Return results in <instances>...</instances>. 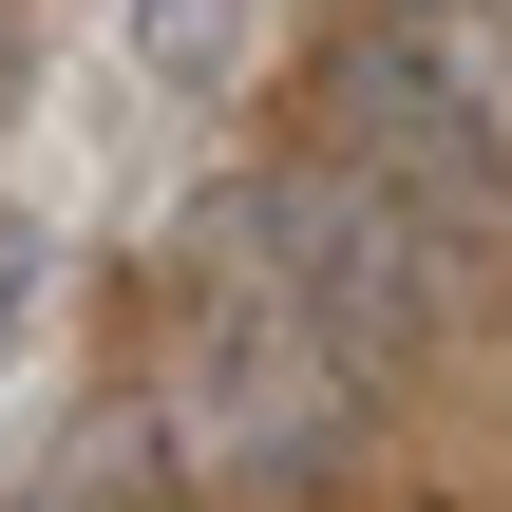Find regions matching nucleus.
<instances>
[{"instance_id":"nucleus-4","label":"nucleus","mask_w":512,"mask_h":512,"mask_svg":"<svg viewBox=\"0 0 512 512\" xmlns=\"http://www.w3.org/2000/svg\"><path fill=\"white\" fill-rule=\"evenodd\" d=\"M19 512H190V475H171L152 418H76V437L19 475Z\"/></svg>"},{"instance_id":"nucleus-1","label":"nucleus","mask_w":512,"mask_h":512,"mask_svg":"<svg viewBox=\"0 0 512 512\" xmlns=\"http://www.w3.org/2000/svg\"><path fill=\"white\" fill-rule=\"evenodd\" d=\"M361 361L285 304V266L247 247V209L209 190L171 228V285H152V437L190 494H323L342 437H361Z\"/></svg>"},{"instance_id":"nucleus-5","label":"nucleus","mask_w":512,"mask_h":512,"mask_svg":"<svg viewBox=\"0 0 512 512\" xmlns=\"http://www.w3.org/2000/svg\"><path fill=\"white\" fill-rule=\"evenodd\" d=\"M247 38H266V0H133V76H152V95H190V114L247 76Z\"/></svg>"},{"instance_id":"nucleus-3","label":"nucleus","mask_w":512,"mask_h":512,"mask_svg":"<svg viewBox=\"0 0 512 512\" xmlns=\"http://www.w3.org/2000/svg\"><path fill=\"white\" fill-rule=\"evenodd\" d=\"M323 152H361L437 228H494L512 209V19L494 0H380L323 57Z\"/></svg>"},{"instance_id":"nucleus-2","label":"nucleus","mask_w":512,"mask_h":512,"mask_svg":"<svg viewBox=\"0 0 512 512\" xmlns=\"http://www.w3.org/2000/svg\"><path fill=\"white\" fill-rule=\"evenodd\" d=\"M228 209H247V247L285 266V304L361 361V380H399L456 304H475V228H437L418 190H380L361 152H266V171H228Z\"/></svg>"},{"instance_id":"nucleus-6","label":"nucleus","mask_w":512,"mask_h":512,"mask_svg":"<svg viewBox=\"0 0 512 512\" xmlns=\"http://www.w3.org/2000/svg\"><path fill=\"white\" fill-rule=\"evenodd\" d=\"M38 285H57V209H38V190H0V361L38 342Z\"/></svg>"}]
</instances>
